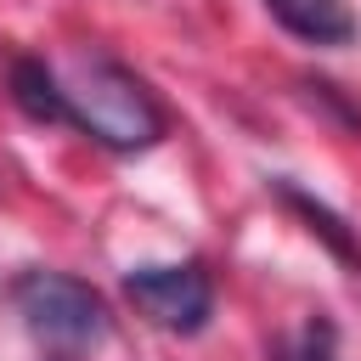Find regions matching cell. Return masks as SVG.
<instances>
[{"instance_id": "obj_1", "label": "cell", "mask_w": 361, "mask_h": 361, "mask_svg": "<svg viewBox=\"0 0 361 361\" xmlns=\"http://www.w3.org/2000/svg\"><path fill=\"white\" fill-rule=\"evenodd\" d=\"M62 85V102H68V124L90 130L102 147H118V152H135V147H152L164 135V107L152 102V90L118 68L113 56H96V51H73L68 68L56 73Z\"/></svg>"}, {"instance_id": "obj_7", "label": "cell", "mask_w": 361, "mask_h": 361, "mask_svg": "<svg viewBox=\"0 0 361 361\" xmlns=\"http://www.w3.org/2000/svg\"><path fill=\"white\" fill-rule=\"evenodd\" d=\"M276 361H338V333H333V322H327V316H310V322L276 350Z\"/></svg>"}, {"instance_id": "obj_4", "label": "cell", "mask_w": 361, "mask_h": 361, "mask_svg": "<svg viewBox=\"0 0 361 361\" xmlns=\"http://www.w3.org/2000/svg\"><path fill=\"white\" fill-rule=\"evenodd\" d=\"M265 11L310 45H344L355 34V17L344 0H265Z\"/></svg>"}, {"instance_id": "obj_2", "label": "cell", "mask_w": 361, "mask_h": 361, "mask_svg": "<svg viewBox=\"0 0 361 361\" xmlns=\"http://www.w3.org/2000/svg\"><path fill=\"white\" fill-rule=\"evenodd\" d=\"M17 316L51 361H79L107 338V305L90 282L62 271H28L17 282Z\"/></svg>"}, {"instance_id": "obj_6", "label": "cell", "mask_w": 361, "mask_h": 361, "mask_svg": "<svg viewBox=\"0 0 361 361\" xmlns=\"http://www.w3.org/2000/svg\"><path fill=\"white\" fill-rule=\"evenodd\" d=\"M276 192H282V203H288V209H299V214L310 220V231H316V237H322V243H327V248H333L344 265H361V243L344 231V220H338L327 203H316V197H310V192H299L293 180H282Z\"/></svg>"}, {"instance_id": "obj_5", "label": "cell", "mask_w": 361, "mask_h": 361, "mask_svg": "<svg viewBox=\"0 0 361 361\" xmlns=\"http://www.w3.org/2000/svg\"><path fill=\"white\" fill-rule=\"evenodd\" d=\"M11 96H17V107H23L34 124H68L62 85H56V73H51L39 56H17V62H11Z\"/></svg>"}, {"instance_id": "obj_3", "label": "cell", "mask_w": 361, "mask_h": 361, "mask_svg": "<svg viewBox=\"0 0 361 361\" xmlns=\"http://www.w3.org/2000/svg\"><path fill=\"white\" fill-rule=\"evenodd\" d=\"M124 293L130 305L164 327V333H197L214 310V288H209V271L203 265H141L124 276Z\"/></svg>"}]
</instances>
